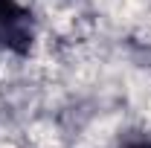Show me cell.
<instances>
[{
    "label": "cell",
    "mask_w": 151,
    "mask_h": 148,
    "mask_svg": "<svg viewBox=\"0 0 151 148\" xmlns=\"http://www.w3.org/2000/svg\"><path fill=\"white\" fill-rule=\"evenodd\" d=\"M139 148H145V145H139Z\"/></svg>",
    "instance_id": "1"
}]
</instances>
